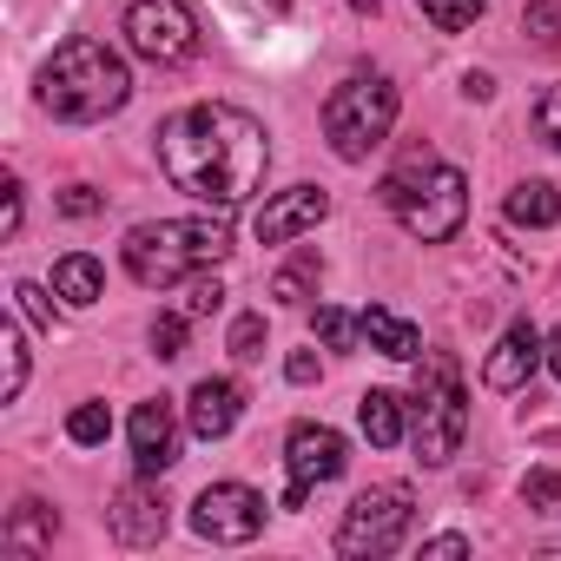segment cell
I'll return each instance as SVG.
<instances>
[{
    "instance_id": "cell-16",
    "label": "cell",
    "mask_w": 561,
    "mask_h": 561,
    "mask_svg": "<svg viewBox=\"0 0 561 561\" xmlns=\"http://www.w3.org/2000/svg\"><path fill=\"white\" fill-rule=\"evenodd\" d=\"M364 337H370V351H383V357H397V364H416L423 357V331L410 324V318H397V311H383V305H370L364 318Z\"/></svg>"
},
{
    "instance_id": "cell-13",
    "label": "cell",
    "mask_w": 561,
    "mask_h": 561,
    "mask_svg": "<svg viewBox=\"0 0 561 561\" xmlns=\"http://www.w3.org/2000/svg\"><path fill=\"white\" fill-rule=\"evenodd\" d=\"M165 495L152 489V482H126L119 495H113V508H106V528H113V541H126V548H152L159 535H165Z\"/></svg>"
},
{
    "instance_id": "cell-33",
    "label": "cell",
    "mask_w": 561,
    "mask_h": 561,
    "mask_svg": "<svg viewBox=\"0 0 561 561\" xmlns=\"http://www.w3.org/2000/svg\"><path fill=\"white\" fill-rule=\"evenodd\" d=\"M100 205H106V198H100L93 185H67V192H60V211H67V218H93Z\"/></svg>"
},
{
    "instance_id": "cell-36",
    "label": "cell",
    "mask_w": 561,
    "mask_h": 561,
    "mask_svg": "<svg viewBox=\"0 0 561 561\" xmlns=\"http://www.w3.org/2000/svg\"><path fill=\"white\" fill-rule=\"evenodd\" d=\"M462 93H469V100H489L495 87H489V73H469V80H462Z\"/></svg>"
},
{
    "instance_id": "cell-8",
    "label": "cell",
    "mask_w": 561,
    "mask_h": 561,
    "mask_svg": "<svg viewBox=\"0 0 561 561\" xmlns=\"http://www.w3.org/2000/svg\"><path fill=\"white\" fill-rule=\"evenodd\" d=\"M126 47L152 67H179L198 54V14L185 0H133L126 8Z\"/></svg>"
},
{
    "instance_id": "cell-1",
    "label": "cell",
    "mask_w": 561,
    "mask_h": 561,
    "mask_svg": "<svg viewBox=\"0 0 561 561\" xmlns=\"http://www.w3.org/2000/svg\"><path fill=\"white\" fill-rule=\"evenodd\" d=\"M159 165L165 179L211 205V211H238L257 185H264V165H271V146H264V126L238 106H185L159 126Z\"/></svg>"
},
{
    "instance_id": "cell-24",
    "label": "cell",
    "mask_w": 561,
    "mask_h": 561,
    "mask_svg": "<svg viewBox=\"0 0 561 561\" xmlns=\"http://www.w3.org/2000/svg\"><path fill=\"white\" fill-rule=\"evenodd\" d=\"M67 436H73L80 449H93V443H106V436H113V416H106V403H80V410L67 416Z\"/></svg>"
},
{
    "instance_id": "cell-21",
    "label": "cell",
    "mask_w": 561,
    "mask_h": 561,
    "mask_svg": "<svg viewBox=\"0 0 561 561\" xmlns=\"http://www.w3.org/2000/svg\"><path fill=\"white\" fill-rule=\"evenodd\" d=\"M416 8H423V21H430V27L462 34V27H476V21H482L489 0H416Z\"/></svg>"
},
{
    "instance_id": "cell-31",
    "label": "cell",
    "mask_w": 561,
    "mask_h": 561,
    "mask_svg": "<svg viewBox=\"0 0 561 561\" xmlns=\"http://www.w3.org/2000/svg\"><path fill=\"white\" fill-rule=\"evenodd\" d=\"M14 311H21V318H34L41 331H54V305H47V291H41V285H14Z\"/></svg>"
},
{
    "instance_id": "cell-35",
    "label": "cell",
    "mask_w": 561,
    "mask_h": 561,
    "mask_svg": "<svg viewBox=\"0 0 561 561\" xmlns=\"http://www.w3.org/2000/svg\"><path fill=\"white\" fill-rule=\"evenodd\" d=\"M423 554H469V535H436L423 541Z\"/></svg>"
},
{
    "instance_id": "cell-2",
    "label": "cell",
    "mask_w": 561,
    "mask_h": 561,
    "mask_svg": "<svg viewBox=\"0 0 561 561\" xmlns=\"http://www.w3.org/2000/svg\"><path fill=\"white\" fill-rule=\"evenodd\" d=\"M133 100V73L106 41L73 34L67 47H54V60L41 67V106L67 126H93L106 113H119Z\"/></svg>"
},
{
    "instance_id": "cell-11",
    "label": "cell",
    "mask_w": 561,
    "mask_h": 561,
    "mask_svg": "<svg viewBox=\"0 0 561 561\" xmlns=\"http://www.w3.org/2000/svg\"><path fill=\"white\" fill-rule=\"evenodd\" d=\"M324 211H331V192H324V185H291V192H277V198L251 218V231H257V244H291L298 231L324 225Z\"/></svg>"
},
{
    "instance_id": "cell-20",
    "label": "cell",
    "mask_w": 561,
    "mask_h": 561,
    "mask_svg": "<svg viewBox=\"0 0 561 561\" xmlns=\"http://www.w3.org/2000/svg\"><path fill=\"white\" fill-rule=\"evenodd\" d=\"M318 285H324V257L318 251H298L285 271L271 277V298L277 305H305V298H318Z\"/></svg>"
},
{
    "instance_id": "cell-22",
    "label": "cell",
    "mask_w": 561,
    "mask_h": 561,
    "mask_svg": "<svg viewBox=\"0 0 561 561\" xmlns=\"http://www.w3.org/2000/svg\"><path fill=\"white\" fill-rule=\"evenodd\" d=\"M47 528H54V508L21 502V508L8 515V548H41V541H47Z\"/></svg>"
},
{
    "instance_id": "cell-37",
    "label": "cell",
    "mask_w": 561,
    "mask_h": 561,
    "mask_svg": "<svg viewBox=\"0 0 561 561\" xmlns=\"http://www.w3.org/2000/svg\"><path fill=\"white\" fill-rule=\"evenodd\" d=\"M548 370H554V377H561V331H554V337H548Z\"/></svg>"
},
{
    "instance_id": "cell-4",
    "label": "cell",
    "mask_w": 561,
    "mask_h": 561,
    "mask_svg": "<svg viewBox=\"0 0 561 561\" xmlns=\"http://www.w3.org/2000/svg\"><path fill=\"white\" fill-rule=\"evenodd\" d=\"M397 87L383 80V73H351L331 100H324V139H331V152L344 159V165H364L383 139H390V126H397Z\"/></svg>"
},
{
    "instance_id": "cell-38",
    "label": "cell",
    "mask_w": 561,
    "mask_h": 561,
    "mask_svg": "<svg viewBox=\"0 0 561 561\" xmlns=\"http://www.w3.org/2000/svg\"><path fill=\"white\" fill-rule=\"evenodd\" d=\"M351 8H357V14H377V0H351Z\"/></svg>"
},
{
    "instance_id": "cell-12",
    "label": "cell",
    "mask_w": 561,
    "mask_h": 561,
    "mask_svg": "<svg viewBox=\"0 0 561 561\" xmlns=\"http://www.w3.org/2000/svg\"><path fill=\"white\" fill-rule=\"evenodd\" d=\"M548 364V337L528 324V318H515L508 331H502V344L489 351V364H482V383L489 390H522L535 370Z\"/></svg>"
},
{
    "instance_id": "cell-25",
    "label": "cell",
    "mask_w": 561,
    "mask_h": 561,
    "mask_svg": "<svg viewBox=\"0 0 561 561\" xmlns=\"http://www.w3.org/2000/svg\"><path fill=\"white\" fill-rule=\"evenodd\" d=\"M522 502H528L535 515H561V476H554V469H528V476H522Z\"/></svg>"
},
{
    "instance_id": "cell-14",
    "label": "cell",
    "mask_w": 561,
    "mask_h": 561,
    "mask_svg": "<svg viewBox=\"0 0 561 561\" xmlns=\"http://www.w3.org/2000/svg\"><path fill=\"white\" fill-rule=\"evenodd\" d=\"M126 436H133V462H139V476H165V469L179 462V416H172L165 397L139 403Z\"/></svg>"
},
{
    "instance_id": "cell-32",
    "label": "cell",
    "mask_w": 561,
    "mask_h": 561,
    "mask_svg": "<svg viewBox=\"0 0 561 561\" xmlns=\"http://www.w3.org/2000/svg\"><path fill=\"white\" fill-rule=\"evenodd\" d=\"M535 133H541L548 146H561V87H548V93L535 100Z\"/></svg>"
},
{
    "instance_id": "cell-17",
    "label": "cell",
    "mask_w": 561,
    "mask_h": 561,
    "mask_svg": "<svg viewBox=\"0 0 561 561\" xmlns=\"http://www.w3.org/2000/svg\"><path fill=\"white\" fill-rule=\"evenodd\" d=\"M357 423H364V436L377 443V449H397L403 443V397H390V390H364L357 397Z\"/></svg>"
},
{
    "instance_id": "cell-3",
    "label": "cell",
    "mask_w": 561,
    "mask_h": 561,
    "mask_svg": "<svg viewBox=\"0 0 561 561\" xmlns=\"http://www.w3.org/2000/svg\"><path fill=\"white\" fill-rule=\"evenodd\" d=\"M225 257H231L225 211L218 218H159V225L126 231V271L139 285H179V277H198Z\"/></svg>"
},
{
    "instance_id": "cell-19",
    "label": "cell",
    "mask_w": 561,
    "mask_h": 561,
    "mask_svg": "<svg viewBox=\"0 0 561 561\" xmlns=\"http://www.w3.org/2000/svg\"><path fill=\"white\" fill-rule=\"evenodd\" d=\"M561 218V192L548 185V179H522L515 192H508V225H528V231H548Z\"/></svg>"
},
{
    "instance_id": "cell-9",
    "label": "cell",
    "mask_w": 561,
    "mask_h": 561,
    "mask_svg": "<svg viewBox=\"0 0 561 561\" xmlns=\"http://www.w3.org/2000/svg\"><path fill=\"white\" fill-rule=\"evenodd\" d=\"M344 462H351V449H344V436H337L331 423H298L291 443H285V469H291L285 508H305V495H311L318 482H337Z\"/></svg>"
},
{
    "instance_id": "cell-5",
    "label": "cell",
    "mask_w": 561,
    "mask_h": 561,
    "mask_svg": "<svg viewBox=\"0 0 561 561\" xmlns=\"http://www.w3.org/2000/svg\"><path fill=\"white\" fill-rule=\"evenodd\" d=\"M410 443H416V462L443 469L469 430V403H462V383H456V364L449 357H430L423 377H416V403H410Z\"/></svg>"
},
{
    "instance_id": "cell-10",
    "label": "cell",
    "mask_w": 561,
    "mask_h": 561,
    "mask_svg": "<svg viewBox=\"0 0 561 561\" xmlns=\"http://www.w3.org/2000/svg\"><path fill=\"white\" fill-rule=\"evenodd\" d=\"M264 528V495L257 489H244V482H211L198 502H192V535H205V541H251Z\"/></svg>"
},
{
    "instance_id": "cell-23",
    "label": "cell",
    "mask_w": 561,
    "mask_h": 561,
    "mask_svg": "<svg viewBox=\"0 0 561 561\" xmlns=\"http://www.w3.org/2000/svg\"><path fill=\"white\" fill-rule=\"evenodd\" d=\"M0 351H8V383H0V397H21L27 390V337H21V324L8 318V324H0Z\"/></svg>"
},
{
    "instance_id": "cell-34",
    "label": "cell",
    "mask_w": 561,
    "mask_h": 561,
    "mask_svg": "<svg viewBox=\"0 0 561 561\" xmlns=\"http://www.w3.org/2000/svg\"><path fill=\"white\" fill-rule=\"evenodd\" d=\"M285 377H291V383H318V357H311V351H298V357L285 364Z\"/></svg>"
},
{
    "instance_id": "cell-26",
    "label": "cell",
    "mask_w": 561,
    "mask_h": 561,
    "mask_svg": "<svg viewBox=\"0 0 561 561\" xmlns=\"http://www.w3.org/2000/svg\"><path fill=\"white\" fill-rule=\"evenodd\" d=\"M318 337H324L331 351H351V344L364 337V324H357V318H344L337 305H318Z\"/></svg>"
},
{
    "instance_id": "cell-27",
    "label": "cell",
    "mask_w": 561,
    "mask_h": 561,
    "mask_svg": "<svg viewBox=\"0 0 561 561\" xmlns=\"http://www.w3.org/2000/svg\"><path fill=\"white\" fill-rule=\"evenodd\" d=\"M231 357H238V364H257V357H264V318H257V311L231 324Z\"/></svg>"
},
{
    "instance_id": "cell-6",
    "label": "cell",
    "mask_w": 561,
    "mask_h": 561,
    "mask_svg": "<svg viewBox=\"0 0 561 561\" xmlns=\"http://www.w3.org/2000/svg\"><path fill=\"white\" fill-rule=\"evenodd\" d=\"M410 522H416L410 489H397V482L364 489V495L344 508V522H337V554H390V548H403Z\"/></svg>"
},
{
    "instance_id": "cell-29",
    "label": "cell",
    "mask_w": 561,
    "mask_h": 561,
    "mask_svg": "<svg viewBox=\"0 0 561 561\" xmlns=\"http://www.w3.org/2000/svg\"><path fill=\"white\" fill-rule=\"evenodd\" d=\"M218 305H225V285L198 271V277H192V291H185V318H211Z\"/></svg>"
},
{
    "instance_id": "cell-18",
    "label": "cell",
    "mask_w": 561,
    "mask_h": 561,
    "mask_svg": "<svg viewBox=\"0 0 561 561\" xmlns=\"http://www.w3.org/2000/svg\"><path fill=\"white\" fill-rule=\"evenodd\" d=\"M54 291H60V298L73 305V311L100 305V291H106V277H100V257H87V251L60 257V264H54Z\"/></svg>"
},
{
    "instance_id": "cell-7",
    "label": "cell",
    "mask_w": 561,
    "mask_h": 561,
    "mask_svg": "<svg viewBox=\"0 0 561 561\" xmlns=\"http://www.w3.org/2000/svg\"><path fill=\"white\" fill-rule=\"evenodd\" d=\"M397 218H403L410 238H423V244H449V238L462 231V218H469V179H462L456 165L436 159V165L410 185V198L397 205Z\"/></svg>"
},
{
    "instance_id": "cell-28",
    "label": "cell",
    "mask_w": 561,
    "mask_h": 561,
    "mask_svg": "<svg viewBox=\"0 0 561 561\" xmlns=\"http://www.w3.org/2000/svg\"><path fill=\"white\" fill-rule=\"evenodd\" d=\"M522 34H535V41H561V0H528Z\"/></svg>"
},
{
    "instance_id": "cell-30",
    "label": "cell",
    "mask_w": 561,
    "mask_h": 561,
    "mask_svg": "<svg viewBox=\"0 0 561 561\" xmlns=\"http://www.w3.org/2000/svg\"><path fill=\"white\" fill-rule=\"evenodd\" d=\"M152 357H185V318H152Z\"/></svg>"
},
{
    "instance_id": "cell-15",
    "label": "cell",
    "mask_w": 561,
    "mask_h": 561,
    "mask_svg": "<svg viewBox=\"0 0 561 561\" xmlns=\"http://www.w3.org/2000/svg\"><path fill=\"white\" fill-rule=\"evenodd\" d=\"M238 416H244V390H238L231 377H205V383H192L185 430H192L198 443H218V436H231V430H238Z\"/></svg>"
}]
</instances>
